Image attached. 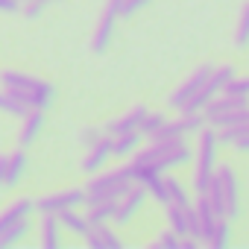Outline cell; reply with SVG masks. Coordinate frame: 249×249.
Segmentation results:
<instances>
[{"label": "cell", "instance_id": "1", "mask_svg": "<svg viewBox=\"0 0 249 249\" xmlns=\"http://www.w3.org/2000/svg\"><path fill=\"white\" fill-rule=\"evenodd\" d=\"M0 85H3L15 100H21L27 108H36V111H47L53 97H56V88L44 79H36L30 73H21V71H3L0 73Z\"/></svg>", "mask_w": 249, "mask_h": 249}, {"label": "cell", "instance_id": "2", "mask_svg": "<svg viewBox=\"0 0 249 249\" xmlns=\"http://www.w3.org/2000/svg\"><path fill=\"white\" fill-rule=\"evenodd\" d=\"M132 161L150 164L159 173H164V170L188 164L191 161V147H188L185 138H156V141H150V147H144V150L138 147L132 153Z\"/></svg>", "mask_w": 249, "mask_h": 249}, {"label": "cell", "instance_id": "3", "mask_svg": "<svg viewBox=\"0 0 249 249\" xmlns=\"http://www.w3.org/2000/svg\"><path fill=\"white\" fill-rule=\"evenodd\" d=\"M132 188V167L123 164L106 173H91V182L85 185V202H97V199H120Z\"/></svg>", "mask_w": 249, "mask_h": 249}, {"label": "cell", "instance_id": "4", "mask_svg": "<svg viewBox=\"0 0 249 249\" xmlns=\"http://www.w3.org/2000/svg\"><path fill=\"white\" fill-rule=\"evenodd\" d=\"M196 135H199V147H196L194 191H196V194H205V188H208V182H211V173H214V167H217V147H220V141H217V129L208 126V123H205Z\"/></svg>", "mask_w": 249, "mask_h": 249}, {"label": "cell", "instance_id": "5", "mask_svg": "<svg viewBox=\"0 0 249 249\" xmlns=\"http://www.w3.org/2000/svg\"><path fill=\"white\" fill-rule=\"evenodd\" d=\"M85 205V188H68V191H56V194H47L41 199H36V211L41 214H59V211H68V208H79Z\"/></svg>", "mask_w": 249, "mask_h": 249}, {"label": "cell", "instance_id": "6", "mask_svg": "<svg viewBox=\"0 0 249 249\" xmlns=\"http://www.w3.org/2000/svg\"><path fill=\"white\" fill-rule=\"evenodd\" d=\"M144 202H147V188H141L138 182H132V188L117 199V208H114V217H111V220H114L117 226L132 223V220H135V214L144 208Z\"/></svg>", "mask_w": 249, "mask_h": 249}, {"label": "cell", "instance_id": "7", "mask_svg": "<svg viewBox=\"0 0 249 249\" xmlns=\"http://www.w3.org/2000/svg\"><path fill=\"white\" fill-rule=\"evenodd\" d=\"M214 173L220 176V185H223L226 217H229V220H234V217L240 214V185H237V173H234V167H229V164L214 167Z\"/></svg>", "mask_w": 249, "mask_h": 249}, {"label": "cell", "instance_id": "8", "mask_svg": "<svg viewBox=\"0 0 249 249\" xmlns=\"http://www.w3.org/2000/svg\"><path fill=\"white\" fill-rule=\"evenodd\" d=\"M202 126H205V117L202 114H182L176 120H164V126L150 141H156V138H185V135H196Z\"/></svg>", "mask_w": 249, "mask_h": 249}, {"label": "cell", "instance_id": "9", "mask_svg": "<svg viewBox=\"0 0 249 249\" xmlns=\"http://www.w3.org/2000/svg\"><path fill=\"white\" fill-rule=\"evenodd\" d=\"M211 68H214V65H202V68H196V71H194V73H191V76H188V79H185L173 94H170V106H173V108H182V106H185V100H188L191 94H196V91L205 85V79H208Z\"/></svg>", "mask_w": 249, "mask_h": 249}, {"label": "cell", "instance_id": "10", "mask_svg": "<svg viewBox=\"0 0 249 249\" xmlns=\"http://www.w3.org/2000/svg\"><path fill=\"white\" fill-rule=\"evenodd\" d=\"M144 114H147V106H132L129 111H123L120 117L108 120L103 132H106L108 138H111V135H120V132H132V129H138V126H141Z\"/></svg>", "mask_w": 249, "mask_h": 249}, {"label": "cell", "instance_id": "11", "mask_svg": "<svg viewBox=\"0 0 249 249\" xmlns=\"http://www.w3.org/2000/svg\"><path fill=\"white\" fill-rule=\"evenodd\" d=\"M111 159V138L108 135H103L97 144H91L88 147V153H85V159H82V173H97V170H103L106 167V161Z\"/></svg>", "mask_w": 249, "mask_h": 249}, {"label": "cell", "instance_id": "12", "mask_svg": "<svg viewBox=\"0 0 249 249\" xmlns=\"http://www.w3.org/2000/svg\"><path fill=\"white\" fill-rule=\"evenodd\" d=\"M85 243L91 249H120L123 246V240L114 234V229L108 223H91V229L85 234Z\"/></svg>", "mask_w": 249, "mask_h": 249}, {"label": "cell", "instance_id": "13", "mask_svg": "<svg viewBox=\"0 0 249 249\" xmlns=\"http://www.w3.org/2000/svg\"><path fill=\"white\" fill-rule=\"evenodd\" d=\"M194 211H196V226H199V240H202V246H205V240L211 237V231H214V226H217V220H220V214L211 208V202H208V196L205 194H199V199H196V205H194Z\"/></svg>", "mask_w": 249, "mask_h": 249}, {"label": "cell", "instance_id": "14", "mask_svg": "<svg viewBox=\"0 0 249 249\" xmlns=\"http://www.w3.org/2000/svg\"><path fill=\"white\" fill-rule=\"evenodd\" d=\"M114 21H117V12L106 6L100 24H97V30H94V38H91V50H94V53H106V47H108V41H111V33H114Z\"/></svg>", "mask_w": 249, "mask_h": 249}, {"label": "cell", "instance_id": "15", "mask_svg": "<svg viewBox=\"0 0 249 249\" xmlns=\"http://www.w3.org/2000/svg\"><path fill=\"white\" fill-rule=\"evenodd\" d=\"M141 141H144V135H141L138 129L111 135V159H129V156L141 147Z\"/></svg>", "mask_w": 249, "mask_h": 249}, {"label": "cell", "instance_id": "16", "mask_svg": "<svg viewBox=\"0 0 249 249\" xmlns=\"http://www.w3.org/2000/svg\"><path fill=\"white\" fill-rule=\"evenodd\" d=\"M24 173H27V153H24V147H21L18 153L6 156V176H3V188H15V185H21Z\"/></svg>", "mask_w": 249, "mask_h": 249}, {"label": "cell", "instance_id": "17", "mask_svg": "<svg viewBox=\"0 0 249 249\" xmlns=\"http://www.w3.org/2000/svg\"><path fill=\"white\" fill-rule=\"evenodd\" d=\"M41 129H44V111H36V108H30V111L24 114V129H21V147L27 150L30 144H36V138L41 135Z\"/></svg>", "mask_w": 249, "mask_h": 249}, {"label": "cell", "instance_id": "18", "mask_svg": "<svg viewBox=\"0 0 249 249\" xmlns=\"http://www.w3.org/2000/svg\"><path fill=\"white\" fill-rule=\"evenodd\" d=\"M33 205H36V202H33V199H27V196H24V199H15L3 214H0V234H3L12 223H18V220L30 217V214H33Z\"/></svg>", "mask_w": 249, "mask_h": 249}, {"label": "cell", "instance_id": "19", "mask_svg": "<svg viewBox=\"0 0 249 249\" xmlns=\"http://www.w3.org/2000/svg\"><path fill=\"white\" fill-rule=\"evenodd\" d=\"M56 217H59V226H62V229H68V231H71V234H76V237H85V234H88V229H91L88 217H85V214H79L76 208L59 211Z\"/></svg>", "mask_w": 249, "mask_h": 249}, {"label": "cell", "instance_id": "20", "mask_svg": "<svg viewBox=\"0 0 249 249\" xmlns=\"http://www.w3.org/2000/svg\"><path fill=\"white\" fill-rule=\"evenodd\" d=\"M38 231H41V246L56 249V246L62 243V226H59V217H56V214H41Z\"/></svg>", "mask_w": 249, "mask_h": 249}, {"label": "cell", "instance_id": "21", "mask_svg": "<svg viewBox=\"0 0 249 249\" xmlns=\"http://www.w3.org/2000/svg\"><path fill=\"white\" fill-rule=\"evenodd\" d=\"M85 217L88 223H108L114 217V208H117V199H97V202H85Z\"/></svg>", "mask_w": 249, "mask_h": 249}, {"label": "cell", "instance_id": "22", "mask_svg": "<svg viewBox=\"0 0 249 249\" xmlns=\"http://www.w3.org/2000/svg\"><path fill=\"white\" fill-rule=\"evenodd\" d=\"M161 179H164V191H167V202H176V205H191V196H188V188H185V182H182V179H176V176H170L167 170L161 173Z\"/></svg>", "mask_w": 249, "mask_h": 249}, {"label": "cell", "instance_id": "23", "mask_svg": "<svg viewBox=\"0 0 249 249\" xmlns=\"http://www.w3.org/2000/svg\"><path fill=\"white\" fill-rule=\"evenodd\" d=\"M30 234V217H24V220H18V223H12L3 234H0V249H9V246H18L24 237Z\"/></svg>", "mask_w": 249, "mask_h": 249}, {"label": "cell", "instance_id": "24", "mask_svg": "<svg viewBox=\"0 0 249 249\" xmlns=\"http://www.w3.org/2000/svg\"><path fill=\"white\" fill-rule=\"evenodd\" d=\"M246 120H249V106L246 108H231V111L214 114L205 123H208V126H214V129H223V126H234V123H246Z\"/></svg>", "mask_w": 249, "mask_h": 249}, {"label": "cell", "instance_id": "25", "mask_svg": "<svg viewBox=\"0 0 249 249\" xmlns=\"http://www.w3.org/2000/svg\"><path fill=\"white\" fill-rule=\"evenodd\" d=\"M229 237H231V220H229V217H220L217 226H214V231H211V237L205 240V246L223 249V246H229Z\"/></svg>", "mask_w": 249, "mask_h": 249}, {"label": "cell", "instance_id": "26", "mask_svg": "<svg viewBox=\"0 0 249 249\" xmlns=\"http://www.w3.org/2000/svg\"><path fill=\"white\" fill-rule=\"evenodd\" d=\"M164 120H167V117H164V111H150V108H147V114H144V120H141L138 132H141V135L150 141V138H153V135H156V132L164 126Z\"/></svg>", "mask_w": 249, "mask_h": 249}, {"label": "cell", "instance_id": "27", "mask_svg": "<svg viewBox=\"0 0 249 249\" xmlns=\"http://www.w3.org/2000/svg\"><path fill=\"white\" fill-rule=\"evenodd\" d=\"M249 135V120L246 123H234V126H223V129H217V141L220 144H237L240 138H246Z\"/></svg>", "mask_w": 249, "mask_h": 249}, {"label": "cell", "instance_id": "28", "mask_svg": "<svg viewBox=\"0 0 249 249\" xmlns=\"http://www.w3.org/2000/svg\"><path fill=\"white\" fill-rule=\"evenodd\" d=\"M0 111H3V114H12V117H24L30 108H27L21 100H15L3 85H0Z\"/></svg>", "mask_w": 249, "mask_h": 249}, {"label": "cell", "instance_id": "29", "mask_svg": "<svg viewBox=\"0 0 249 249\" xmlns=\"http://www.w3.org/2000/svg\"><path fill=\"white\" fill-rule=\"evenodd\" d=\"M234 47H249V6L240 12V24L234 30Z\"/></svg>", "mask_w": 249, "mask_h": 249}, {"label": "cell", "instance_id": "30", "mask_svg": "<svg viewBox=\"0 0 249 249\" xmlns=\"http://www.w3.org/2000/svg\"><path fill=\"white\" fill-rule=\"evenodd\" d=\"M223 91L231 94V97H246V100H249V76H234V79H229Z\"/></svg>", "mask_w": 249, "mask_h": 249}, {"label": "cell", "instance_id": "31", "mask_svg": "<svg viewBox=\"0 0 249 249\" xmlns=\"http://www.w3.org/2000/svg\"><path fill=\"white\" fill-rule=\"evenodd\" d=\"M150 3H153V0H123V3H120V18H129V15H135V12L147 9Z\"/></svg>", "mask_w": 249, "mask_h": 249}, {"label": "cell", "instance_id": "32", "mask_svg": "<svg viewBox=\"0 0 249 249\" xmlns=\"http://www.w3.org/2000/svg\"><path fill=\"white\" fill-rule=\"evenodd\" d=\"M179 240H182V237H179L173 229H164V231L156 237V246H164V249H179Z\"/></svg>", "mask_w": 249, "mask_h": 249}, {"label": "cell", "instance_id": "33", "mask_svg": "<svg viewBox=\"0 0 249 249\" xmlns=\"http://www.w3.org/2000/svg\"><path fill=\"white\" fill-rule=\"evenodd\" d=\"M21 12H24V18H27V21H36V18H41L44 3H33V0H27V3H21Z\"/></svg>", "mask_w": 249, "mask_h": 249}, {"label": "cell", "instance_id": "34", "mask_svg": "<svg viewBox=\"0 0 249 249\" xmlns=\"http://www.w3.org/2000/svg\"><path fill=\"white\" fill-rule=\"evenodd\" d=\"M103 135H106L103 129H82V132H79V141H82L85 147H91V144H97Z\"/></svg>", "mask_w": 249, "mask_h": 249}, {"label": "cell", "instance_id": "35", "mask_svg": "<svg viewBox=\"0 0 249 249\" xmlns=\"http://www.w3.org/2000/svg\"><path fill=\"white\" fill-rule=\"evenodd\" d=\"M21 0H0V12H18Z\"/></svg>", "mask_w": 249, "mask_h": 249}, {"label": "cell", "instance_id": "36", "mask_svg": "<svg viewBox=\"0 0 249 249\" xmlns=\"http://www.w3.org/2000/svg\"><path fill=\"white\" fill-rule=\"evenodd\" d=\"M231 147H234L237 153H249V135H246V138H240V141H237V144H231Z\"/></svg>", "mask_w": 249, "mask_h": 249}, {"label": "cell", "instance_id": "37", "mask_svg": "<svg viewBox=\"0 0 249 249\" xmlns=\"http://www.w3.org/2000/svg\"><path fill=\"white\" fill-rule=\"evenodd\" d=\"M3 176H6V156H0V188H3Z\"/></svg>", "mask_w": 249, "mask_h": 249}, {"label": "cell", "instance_id": "38", "mask_svg": "<svg viewBox=\"0 0 249 249\" xmlns=\"http://www.w3.org/2000/svg\"><path fill=\"white\" fill-rule=\"evenodd\" d=\"M21 3H27V0H21ZM33 3H44V6H47V3H50V0H33Z\"/></svg>", "mask_w": 249, "mask_h": 249}]
</instances>
